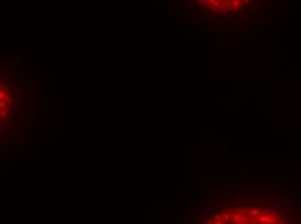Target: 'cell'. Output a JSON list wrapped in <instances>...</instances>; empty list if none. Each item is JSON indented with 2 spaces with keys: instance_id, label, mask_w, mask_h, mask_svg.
Returning <instances> with one entry per match:
<instances>
[{
  "instance_id": "1",
  "label": "cell",
  "mask_w": 301,
  "mask_h": 224,
  "mask_svg": "<svg viewBox=\"0 0 301 224\" xmlns=\"http://www.w3.org/2000/svg\"><path fill=\"white\" fill-rule=\"evenodd\" d=\"M204 224H301V192L284 203L276 201L225 202Z\"/></svg>"
}]
</instances>
